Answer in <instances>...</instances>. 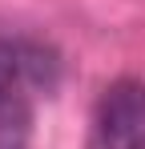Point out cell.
Returning <instances> with one entry per match:
<instances>
[{"mask_svg":"<svg viewBox=\"0 0 145 149\" xmlns=\"http://www.w3.org/2000/svg\"><path fill=\"white\" fill-rule=\"evenodd\" d=\"M56 85V56L36 40H0V149H28L32 97Z\"/></svg>","mask_w":145,"mask_h":149,"instance_id":"cell-1","label":"cell"},{"mask_svg":"<svg viewBox=\"0 0 145 149\" xmlns=\"http://www.w3.org/2000/svg\"><path fill=\"white\" fill-rule=\"evenodd\" d=\"M97 149H145V81L121 77L97 105Z\"/></svg>","mask_w":145,"mask_h":149,"instance_id":"cell-2","label":"cell"}]
</instances>
